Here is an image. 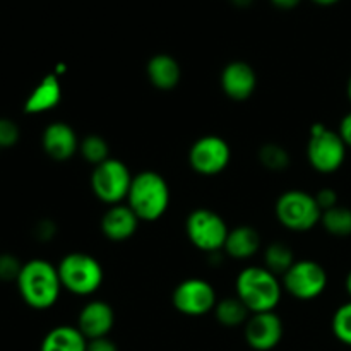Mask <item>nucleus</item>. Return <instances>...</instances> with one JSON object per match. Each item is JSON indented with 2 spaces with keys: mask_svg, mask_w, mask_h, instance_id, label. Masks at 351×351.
I'll list each match as a JSON object with an SVG mask.
<instances>
[{
  "mask_svg": "<svg viewBox=\"0 0 351 351\" xmlns=\"http://www.w3.org/2000/svg\"><path fill=\"white\" fill-rule=\"evenodd\" d=\"M43 151L55 161H67L77 153L79 139L75 130L65 122H53L43 130L41 136Z\"/></svg>",
  "mask_w": 351,
  "mask_h": 351,
  "instance_id": "obj_15",
  "label": "nucleus"
},
{
  "mask_svg": "<svg viewBox=\"0 0 351 351\" xmlns=\"http://www.w3.org/2000/svg\"><path fill=\"white\" fill-rule=\"evenodd\" d=\"M346 291H348V295H350V298H351V271L348 273V276H346Z\"/></svg>",
  "mask_w": 351,
  "mask_h": 351,
  "instance_id": "obj_35",
  "label": "nucleus"
},
{
  "mask_svg": "<svg viewBox=\"0 0 351 351\" xmlns=\"http://www.w3.org/2000/svg\"><path fill=\"white\" fill-rule=\"evenodd\" d=\"M86 351H119V348H117L115 343H113L112 339H108V336H106V338L89 339Z\"/></svg>",
  "mask_w": 351,
  "mask_h": 351,
  "instance_id": "obj_30",
  "label": "nucleus"
},
{
  "mask_svg": "<svg viewBox=\"0 0 351 351\" xmlns=\"http://www.w3.org/2000/svg\"><path fill=\"white\" fill-rule=\"evenodd\" d=\"M21 130L17 123L10 119H0V149L10 147L19 141Z\"/></svg>",
  "mask_w": 351,
  "mask_h": 351,
  "instance_id": "obj_28",
  "label": "nucleus"
},
{
  "mask_svg": "<svg viewBox=\"0 0 351 351\" xmlns=\"http://www.w3.org/2000/svg\"><path fill=\"white\" fill-rule=\"evenodd\" d=\"M261 247V235L252 226H237L230 230L225 242V252L237 261H245L256 256Z\"/></svg>",
  "mask_w": 351,
  "mask_h": 351,
  "instance_id": "obj_19",
  "label": "nucleus"
},
{
  "mask_svg": "<svg viewBox=\"0 0 351 351\" xmlns=\"http://www.w3.org/2000/svg\"><path fill=\"white\" fill-rule=\"evenodd\" d=\"M232 3L235 7H240V9H247L254 3V0H232Z\"/></svg>",
  "mask_w": 351,
  "mask_h": 351,
  "instance_id": "obj_33",
  "label": "nucleus"
},
{
  "mask_svg": "<svg viewBox=\"0 0 351 351\" xmlns=\"http://www.w3.org/2000/svg\"><path fill=\"white\" fill-rule=\"evenodd\" d=\"M314 3H317V5H322V7H329V5H335V3H338L339 0H312Z\"/></svg>",
  "mask_w": 351,
  "mask_h": 351,
  "instance_id": "obj_34",
  "label": "nucleus"
},
{
  "mask_svg": "<svg viewBox=\"0 0 351 351\" xmlns=\"http://www.w3.org/2000/svg\"><path fill=\"white\" fill-rule=\"evenodd\" d=\"M338 134L341 136V139L345 141L346 147H351V112L343 117L341 123H339Z\"/></svg>",
  "mask_w": 351,
  "mask_h": 351,
  "instance_id": "obj_31",
  "label": "nucleus"
},
{
  "mask_svg": "<svg viewBox=\"0 0 351 351\" xmlns=\"http://www.w3.org/2000/svg\"><path fill=\"white\" fill-rule=\"evenodd\" d=\"M81 149L82 158H84L88 163H91L93 167H98L103 161H106L110 158V147L108 143L103 139L98 134H89L84 139L81 141Z\"/></svg>",
  "mask_w": 351,
  "mask_h": 351,
  "instance_id": "obj_24",
  "label": "nucleus"
},
{
  "mask_svg": "<svg viewBox=\"0 0 351 351\" xmlns=\"http://www.w3.org/2000/svg\"><path fill=\"white\" fill-rule=\"evenodd\" d=\"M321 225L326 232L332 237H350L351 235V209L345 206H335L322 213Z\"/></svg>",
  "mask_w": 351,
  "mask_h": 351,
  "instance_id": "obj_22",
  "label": "nucleus"
},
{
  "mask_svg": "<svg viewBox=\"0 0 351 351\" xmlns=\"http://www.w3.org/2000/svg\"><path fill=\"white\" fill-rule=\"evenodd\" d=\"M88 339L77 326H57L41 341L40 351H86Z\"/></svg>",
  "mask_w": 351,
  "mask_h": 351,
  "instance_id": "obj_20",
  "label": "nucleus"
},
{
  "mask_svg": "<svg viewBox=\"0 0 351 351\" xmlns=\"http://www.w3.org/2000/svg\"><path fill=\"white\" fill-rule=\"evenodd\" d=\"M264 259H266V269H269L273 274H287V271L293 266L297 261H295L293 250L287 245V243L274 242L271 243L266 249L264 254Z\"/></svg>",
  "mask_w": 351,
  "mask_h": 351,
  "instance_id": "obj_23",
  "label": "nucleus"
},
{
  "mask_svg": "<svg viewBox=\"0 0 351 351\" xmlns=\"http://www.w3.org/2000/svg\"><path fill=\"white\" fill-rule=\"evenodd\" d=\"M232 160L228 143L219 136H202L192 144L189 151V163L199 175L211 177L225 170Z\"/></svg>",
  "mask_w": 351,
  "mask_h": 351,
  "instance_id": "obj_11",
  "label": "nucleus"
},
{
  "mask_svg": "<svg viewBox=\"0 0 351 351\" xmlns=\"http://www.w3.org/2000/svg\"><path fill=\"white\" fill-rule=\"evenodd\" d=\"M127 206L141 221H156L170 206V187L158 171H141L132 178Z\"/></svg>",
  "mask_w": 351,
  "mask_h": 351,
  "instance_id": "obj_2",
  "label": "nucleus"
},
{
  "mask_svg": "<svg viewBox=\"0 0 351 351\" xmlns=\"http://www.w3.org/2000/svg\"><path fill=\"white\" fill-rule=\"evenodd\" d=\"M62 99V86L55 74L47 75L40 84L36 86L29 98L24 103V112L27 115H38V113L50 112L51 108L60 103Z\"/></svg>",
  "mask_w": 351,
  "mask_h": 351,
  "instance_id": "obj_18",
  "label": "nucleus"
},
{
  "mask_svg": "<svg viewBox=\"0 0 351 351\" xmlns=\"http://www.w3.org/2000/svg\"><path fill=\"white\" fill-rule=\"evenodd\" d=\"M139 221L141 219L137 218L136 213L127 204L110 206L108 211L101 218V232L106 239L113 242H122L136 233Z\"/></svg>",
  "mask_w": 351,
  "mask_h": 351,
  "instance_id": "obj_16",
  "label": "nucleus"
},
{
  "mask_svg": "<svg viewBox=\"0 0 351 351\" xmlns=\"http://www.w3.org/2000/svg\"><path fill=\"white\" fill-rule=\"evenodd\" d=\"M115 324L113 308L106 302L93 300L81 308L77 317V329L88 339L106 338Z\"/></svg>",
  "mask_w": 351,
  "mask_h": 351,
  "instance_id": "obj_14",
  "label": "nucleus"
},
{
  "mask_svg": "<svg viewBox=\"0 0 351 351\" xmlns=\"http://www.w3.org/2000/svg\"><path fill=\"white\" fill-rule=\"evenodd\" d=\"M259 161L263 167L269 168L273 171L285 170L290 165V154L280 144H264L259 149Z\"/></svg>",
  "mask_w": 351,
  "mask_h": 351,
  "instance_id": "obj_25",
  "label": "nucleus"
},
{
  "mask_svg": "<svg viewBox=\"0 0 351 351\" xmlns=\"http://www.w3.org/2000/svg\"><path fill=\"white\" fill-rule=\"evenodd\" d=\"M237 297L250 314L274 312L281 300V285L276 274L261 266H249L237 276Z\"/></svg>",
  "mask_w": 351,
  "mask_h": 351,
  "instance_id": "obj_3",
  "label": "nucleus"
},
{
  "mask_svg": "<svg viewBox=\"0 0 351 351\" xmlns=\"http://www.w3.org/2000/svg\"><path fill=\"white\" fill-rule=\"evenodd\" d=\"M132 178V173L123 161L117 160V158H108L93 170L91 189L99 201L115 206L127 199Z\"/></svg>",
  "mask_w": 351,
  "mask_h": 351,
  "instance_id": "obj_7",
  "label": "nucleus"
},
{
  "mask_svg": "<svg viewBox=\"0 0 351 351\" xmlns=\"http://www.w3.org/2000/svg\"><path fill=\"white\" fill-rule=\"evenodd\" d=\"M21 269H23V264L19 263L16 256H10V254H2L0 256V280L17 281Z\"/></svg>",
  "mask_w": 351,
  "mask_h": 351,
  "instance_id": "obj_27",
  "label": "nucleus"
},
{
  "mask_svg": "<svg viewBox=\"0 0 351 351\" xmlns=\"http://www.w3.org/2000/svg\"><path fill=\"white\" fill-rule=\"evenodd\" d=\"M332 332L343 345L351 346V302L341 305L332 315Z\"/></svg>",
  "mask_w": 351,
  "mask_h": 351,
  "instance_id": "obj_26",
  "label": "nucleus"
},
{
  "mask_svg": "<svg viewBox=\"0 0 351 351\" xmlns=\"http://www.w3.org/2000/svg\"><path fill=\"white\" fill-rule=\"evenodd\" d=\"M213 312H215L219 324L225 326V328H239V326L245 324L250 317V311L239 297L223 298L216 304Z\"/></svg>",
  "mask_w": 351,
  "mask_h": 351,
  "instance_id": "obj_21",
  "label": "nucleus"
},
{
  "mask_svg": "<svg viewBox=\"0 0 351 351\" xmlns=\"http://www.w3.org/2000/svg\"><path fill=\"white\" fill-rule=\"evenodd\" d=\"M62 287L71 293L88 297L99 290L103 283V267L98 259L84 252H72L62 257L57 266Z\"/></svg>",
  "mask_w": 351,
  "mask_h": 351,
  "instance_id": "obj_4",
  "label": "nucleus"
},
{
  "mask_svg": "<svg viewBox=\"0 0 351 351\" xmlns=\"http://www.w3.org/2000/svg\"><path fill=\"white\" fill-rule=\"evenodd\" d=\"M283 287L298 300H314L328 287V273L315 261H297L283 276Z\"/></svg>",
  "mask_w": 351,
  "mask_h": 351,
  "instance_id": "obj_9",
  "label": "nucleus"
},
{
  "mask_svg": "<svg viewBox=\"0 0 351 351\" xmlns=\"http://www.w3.org/2000/svg\"><path fill=\"white\" fill-rule=\"evenodd\" d=\"M171 302L180 314L189 317H201L215 311L218 298L209 281L201 278H189L177 285Z\"/></svg>",
  "mask_w": 351,
  "mask_h": 351,
  "instance_id": "obj_10",
  "label": "nucleus"
},
{
  "mask_svg": "<svg viewBox=\"0 0 351 351\" xmlns=\"http://www.w3.org/2000/svg\"><path fill=\"white\" fill-rule=\"evenodd\" d=\"M257 88V74L247 62H230L221 72V89L230 99L245 101Z\"/></svg>",
  "mask_w": 351,
  "mask_h": 351,
  "instance_id": "obj_13",
  "label": "nucleus"
},
{
  "mask_svg": "<svg viewBox=\"0 0 351 351\" xmlns=\"http://www.w3.org/2000/svg\"><path fill=\"white\" fill-rule=\"evenodd\" d=\"M346 144L338 132L329 130L324 123H315L311 129L307 144L308 163L319 173H335L346 160Z\"/></svg>",
  "mask_w": 351,
  "mask_h": 351,
  "instance_id": "obj_5",
  "label": "nucleus"
},
{
  "mask_svg": "<svg viewBox=\"0 0 351 351\" xmlns=\"http://www.w3.org/2000/svg\"><path fill=\"white\" fill-rule=\"evenodd\" d=\"M300 2L302 0H271V3H273L274 7H278V9H283V10L295 9V7H297Z\"/></svg>",
  "mask_w": 351,
  "mask_h": 351,
  "instance_id": "obj_32",
  "label": "nucleus"
},
{
  "mask_svg": "<svg viewBox=\"0 0 351 351\" xmlns=\"http://www.w3.org/2000/svg\"><path fill=\"white\" fill-rule=\"evenodd\" d=\"M314 197H315V201H317L319 208H321L322 213L328 211V209H331V208H335V206H338V194H336V192L329 187L321 189V191H319Z\"/></svg>",
  "mask_w": 351,
  "mask_h": 351,
  "instance_id": "obj_29",
  "label": "nucleus"
},
{
  "mask_svg": "<svg viewBox=\"0 0 351 351\" xmlns=\"http://www.w3.org/2000/svg\"><path fill=\"white\" fill-rule=\"evenodd\" d=\"M278 221L291 232H308L321 223L322 211L312 194L305 191H287L276 202Z\"/></svg>",
  "mask_w": 351,
  "mask_h": 351,
  "instance_id": "obj_6",
  "label": "nucleus"
},
{
  "mask_svg": "<svg viewBox=\"0 0 351 351\" xmlns=\"http://www.w3.org/2000/svg\"><path fill=\"white\" fill-rule=\"evenodd\" d=\"M283 338V322L274 312L252 314L245 322V341L256 351L276 348Z\"/></svg>",
  "mask_w": 351,
  "mask_h": 351,
  "instance_id": "obj_12",
  "label": "nucleus"
},
{
  "mask_svg": "<svg viewBox=\"0 0 351 351\" xmlns=\"http://www.w3.org/2000/svg\"><path fill=\"white\" fill-rule=\"evenodd\" d=\"M16 283L24 304L36 311L53 307L64 288L57 266L45 259H31L23 264Z\"/></svg>",
  "mask_w": 351,
  "mask_h": 351,
  "instance_id": "obj_1",
  "label": "nucleus"
},
{
  "mask_svg": "<svg viewBox=\"0 0 351 351\" xmlns=\"http://www.w3.org/2000/svg\"><path fill=\"white\" fill-rule=\"evenodd\" d=\"M146 72L151 84L161 91H170V89L177 88L182 75L180 64L168 53H158L151 57L147 62Z\"/></svg>",
  "mask_w": 351,
  "mask_h": 351,
  "instance_id": "obj_17",
  "label": "nucleus"
},
{
  "mask_svg": "<svg viewBox=\"0 0 351 351\" xmlns=\"http://www.w3.org/2000/svg\"><path fill=\"white\" fill-rule=\"evenodd\" d=\"M346 93H348V98L351 101V77L348 79V86H346Z\"/></svg>",
  "mask_w": 351,
  "mask_h": 351,
  "instance_id": "obj_36",
  "label": "nucleus"
},
{
  "mask_svg": "<svg viewBox=\"0 0 351 351\" xmlns=\"http://www.w3.org/2000/svg\"><path fill=\"white\" fill-rule=\"evenodd\" d=\"M185 232L192 245L197 247L202 252L215 254L225 249L230 230L218 213L201 208L189 215L185 221Z\"/></svg>",
  "mask_w": 351,
  "mask_h": 351,
  "instance_id": "obj_8",
  "label": "nucleus"
}]
</instances>
